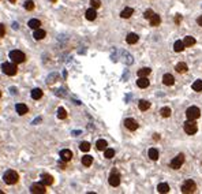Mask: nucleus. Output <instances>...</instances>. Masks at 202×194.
Segmentation results:
<instances>
[{
  "label": "nucleus",
  "instance_id": "obj_20",
  "mask_svg": "<svg viewBox=\"0 0 202 194\" xmlns=\"http://www.w3.org/2000/svg\"><path fill=\"white\" fill-rule=\"evenodd\" d=\"M175 70H176L177 72H179V74H184V72L189 70V67H187V64L184 63V62H180V63H177V64H176Z\"/></svg>",
  "mask_w": 202,
  "mask_h": 194
},
{
  "label": "nucleus",
  "instance_id": "obj_11",
  "mask_svg": "<svg viewBox=\"0 0 202 194\" xmlns=\"http://www.w3.org/2000/svg\"><path fill=\"white\" fill-rule=\"evenodd\" d=\"M60 159H61V161L68 163L73 159V152H71L70 149H63V150H60Z\"/></svg>",
  "mask_w": 202,
  "mask_h": 194
},
{
  "label": "nucleus",
  "instance_id": "obj_25",
  "mask_svg": "<svg viewBox=\"0 0 202 194\" xmlns=\"http://www.w3.org/2000/svg\"><path fill=\"white\" fill-rule=\"evenodd\" d=\"M108 146V142L105 140H98L97 142H96V148H97V150H105Z\"/></svg>",
  "mask_w": 202,
  "mask_h": 194
},
{
  "label": "nucleus",
  "instance_id": "obj_17",
  "mask_svg": "<svg viewBox=\"0 0 202 194\" xmlns=\"http://www.w3.org/2000/svg\"><path fill=\"white\" fill-rule=\"evenodd\" d=\"M85 16H86L88 21H94L96 18H97V12H96V8H89L86 12H85Z\"/></svg>",
  "mask_w": 202,
  "mask_h": 194
},
{
  "label": "nucleus",
  "instance_id": "obj_22",
  "mask_svg": "<svg viewBox=\"0 0 202 194\" xmlns=\"http://www.w3.org/2000/svg\"><path fill=\"white\" fill-rule=\"evenodd\" d=\"M132 14H134V10H132L131 7H126V8L120 12V16H122V18H124V19H127V18H130V16L132 15Z\"/></svg>",
  "mask_w": 202,
  "mask_h": 194
},
{
  "label": "nucleus",
  "instance_id": "obj_31",
  "mask_svg": "<svg viewBox=\"0 0 202 194\" xmlns=\"http://www.w3.org/2000/svg\"><path fill=\"white\" fill-rule=\"evenodd\" d=\"M152 72L149 67H142L141 70H138V77H148V75Z\"/></svg>",
  "mask_w": 202,
  "mask_h": 194
},
{
  "label": "nucleus",
  "instance_id": "obj_38",
  "mask_svg": "<svg viewBox=\"0 0 202 194\" xmlns=\"http://www.w3.org/2000/svg\"><path fill=\"white\" fill-rule=\"evenodd\" d=\"M90 6L93 7V8H100L101 7V0H90Z\"/></svg>",
  "mask_w": 202,
  "mask_h": 194
},
{
  "label": "nucleus",
  "instance_id": "obj_34",
  "mask_svg": "<svg viewBox=\"0 0 202 194\" xmlns=\"http://www.w3.org/2000/svg\"><path fill=\"white\" fill-rule=\"evenodd\" d=\"M57 118H59V119H66V118H67V111H66V108H63V107H59V109H57Z\"/></svg>",
  "mask_w": 202,
  "mask_h": 194
},
{
  "label": "nucleus",
  "instance_id": "obj_27",
  "mask_svg": "<svg viewBox=\"0 0 202 194\" xmlns=\"http://www.w3.org/2000/svg\"><path fill=\"white\" fill-rule=\"evenodd\" d=\"M149 157L152 159L153 161L159 160V150H157L156 148H150L149 149Z\"/></svg>",
  "mask_w": 202,
  "mask_h": 194
},
{
  "label": "nucleus",
  "instance_id": "obj_9",
  "mask_svg": "<svg viewBox=\"0 0 202 194\" xmlns=\"http://www.w3.org/2000/svg\"><path fill=\"white\" fill-rule=\"evenodd\" d=\"M30 193L33 194H45L47 190H45V186L43 183H33L30 186Z\"/></svg>",
  "mask_w": 202,
  "mask_h": 194
},
{
  "label": "nucleus",
  "instance_id": "obj_35",
  "mask_svg": "<svg viewBox=\"0 0 202 194\" xmlns=\"http://www.w3.org/2000/svg\"><path fill=\"white\" fill-rule=\"evenodd\" d=\"M79 149L82 152H89V150H90V144H89L88 141H83V142H81Z\"/></svg>",
  "mask_w": 202,
  "mask_h": 194
},
{
  "label": "nucleus",
  "instance_id": "obj_6",
  "mask_svg": "<svg viewBox=\"0 0 202 194\" xmlns=\"http://www.w3.org/2000/svg\"><path fill=\"white\" fill-rule=\"evenodd\" d=\"M183 163H184V155L179 153L176 157H173L172 160H171L169 165H171V168H172V169H179L183 165Z\"/></svg>",
  "mask_w": 202,
  "mask_h": 194
},
{
  "label": "nucleus",
  "instance_id": "obj_12",
  "mask_svg": "<svg viewBox=\"0 0 202 194\" xmlns=\"http://www.w3.org/2000/svg\"><path fill=\"white\" fill-rule=\"evenodd\" d=\"M55 182L53 176L49 175V174H43L41 175V183H43L44 186H52Z\"/></svg>",
  "mask_w": 202,
  "mask_h": 194
},
{
  "label": "nucleus",
  "instance_id": "obj_36",
  "mask_svg": "<svg viewBox=\"0 0 202 194\" xmlns=\"http://www.w3.org/2000/svg\"><path fill=\"white\" fill-rule=\"evenodd\" d=\"M25 8L27 11H33L34 10V2L33 0H26L25 2Z\"/></svg>",
  "mask_w": 202,
  "mask_h": 194
},
{
  "label": "nucleus",
  "instance_id": "obj_47",
  "mask_svg": "<svg viewBox=\"0 0 202 194\" xmlns=\"http://www.w3.org/2000/svg\"><path fill=\"white\" fill-rule=\"evenodd\" d=\"M0 97H2V92H0Z\"/></svg>",
  "mask_w": 202,
  "mask_h": 194
},
{
  "label": "nucleus",
  "instance_id": "obj_23",
  "mask_svg": "<svg viewBox=\"0 0 202 194\" xmlns=\"http://www.w3.org/2000/svg\"><path fill=\"white\" fill-rule=\"evenodd\" d=\"M43 95H44V92L41 90L40 88H36L32 90V99L33 100H40L41 97H43Z\"/></svg>",
  "mask_w": 202,
  "mask_h": 194
},
{
  "label": "nucleus",
  "instance_id": "obj_18",
  "mask_svg": "<svg viewBox=\"0 0 202 194\" xmlns=\"http://www.w3.org/2000/svg\"><path fill=\"white\" fill-rule=\"evenodd\" d=\"M138 40H139V37L137 33H128L127 37H126V41H127L128 44H137Z\"/></svg>",
  "mask_w": 202,
  "mask_h": 194
},
{
  "label": "nucleus",
  "instance_id": "obj_3",
  "mask_svg": "<svg viewBox=\"0 0 202 194\" xmlns=\"http://www.w3.org/2000/svg\"><path fill=\"white\" fill-rule=\"evenodd\" d=\"M10 59H11V62L14 63H23V62L26 60V55L23 53L22 51H18V49H14L10 52Z\"/></svg>",
  "mask_w": 202,
  "mask_h": 194
},
{
  "label": "nucleus",
  "instance_id": "obj_13",
  "mask_svg": "<svg viewBox=\"0 0 202 194\" xmlns=\"http://www.w3.org/2000/svg\"><path fill=\"white\" fill-rule=\"evenodd\" d=\"M149 85H150V82H149L148 77H139L138 81H137V86H138V88H141V89L148 88Z\"/></svg>",
  "mask_w": 202,
  "mask_h": 194
},
{
  "label": "nucleus",
  "instance_id": "obj_46",
  "mask_svg": "<svg viewBox=\"0 0 202 194\" xmlns=\"http://www.w3.org/2000/svg\"><path fill=\"white\" fill-rule=\"evenodd\" d=\"M0 194H3V192H2V190H0Z\"/></svg>",
  "mask_w": 202,
  "mask_h": 194
},
{
  "label": "nucleus",
  "instance_id": "obj_7",
  "mask_svg": "<svg viewBox=\"0 0 202 194\" xmlns=\"http://www.w3.org/2000/svg\"><path fill=\"white\" fill-rule=\"evenodd\" d=\"M108 182H109V185H111L112 187H118V186L120 185V174H119L116 169H112Z\"/></svg>",
  "mask_w": 202,
  "mask_h": 194
},
{
  "label": "nucleus",
  "instance_id": "obj_37",
  "mask_svg": "<svg viewBox=\"0 0 202 194\" xmlns=\"http://www.w3.org/2000/svg\"><path fill=\"white\" fill-rule=\"evenodd\" d=\"M105 159H112V157H114V156H115V150H114V149H105Z\"/></svg>",
  "mask_w": 202,
  "mask_h": 194
},
{
  "label": "nucleus",
  "instance_id": "obj_26",
  "mask_svg": "<svg viewBox=\"0 0 202 194\" xmlns=\"http://www.w3.org/2000/svg\"><path fill=\"white\" fill-rule=\"evenodd\" d=\"M138 108L141 111H148L150 108V103L148 100H141V101L138 103Z\"/></svg>",
  "mask_w": 202,
  "mask_h": 194
},
{
  "label": "nucleus",
  "instance_id": "obj_33",
  "mask_svg": "<svg viewBox=\"0 0 202 194\" xmlns=\"http://www.w3.org/2000/svg\"><path fill=\"white\" fill-rule=\"evenodd\" d=\"M191 88H193L194 92H202V81H201V79H197V81L193 84Z\"/></svg>",
  "mask_w": 202,
  "mask_h": 194
},
{
  "label": "nucleus",
  "instance_id": "obj_41",
  "mask_svg": "<svg viewBox=\"0 0 202 194\" xmlns=\"http://www.w3.org/2000/svg\"><path fill=\"white\" fill-rule=\"evenodd\" d=\"M182 19H183V16L180 15V14H177V15L175 16V23H176V25H179V23L182 22Z\"/></svg>",
  "mask_w": 202,
  "mask_h": 194
},
{
  "label": "nucleus",
  "instance_id": "obj_5",
  "mask_svg": "<svg viewBox=\"0 0 202 194\" xmlns=\"http://www.w3.org/2000/svg\"><path fill=\"white\" fill-rule=\"evenodd\" d=\"M186 116H187V119L189 120H197L198 118L201 116V111L198 107H189L186 111Z\"/></svg>",
  "mask_w": 202,
  "mask_h": 194
},
{
  "label": "nucleus",
  "instance_id": "obj_30",
  "mask_svg": "<svg viewBox=\"0 0 202 194\" xmlns=\"http://www.w3.org/2000/svg\"><path fill=\"white\" fill-rule=\"evenodd\" d=\"M183 49H184L183 41H180V40L175 41V44H173V51H175V52H182Z\"/></svg>",
  "mask_w": 202,
  "mask_h": 194
},
{
  "label": "nucleus",
  "instance_id": "obj_45",
  "mask_svg": "<svg viewBox=\"0 0 202 194\" xmlns=\"http://www.w3.org/2000/svg\"><path fill=\"white\" fill-rule=\"evenodd\" d=\"M51 2H53V3H55V2H57V0H51Z\"/></svg>",
  "mask_w": 202,
  "mask_h": 194
},
{
  "label": "nucleus",
  "instance_id": "obj_42",
  "mask_svg": "<svg viewBox=\"0 0 202 194\" xmlns=\"http://www.w3.org/2000/svg\"><path fill=\"white\" fill-rule=\"evenodd\" d=\"M197 23H198L200 26H202V15H201V16H198V18H197Z\"/></svg>",
  "mask_w": 202,
  "mask_h": 194
},
{
  "label": "nucleus",
  "instance_id": "obj_1",
  "mask_svg": "<svg viewBox=\"0 0 202 194\" xmlns=\"http://www.w3.org/2000/svg\"><path fill=\"white\" fill-rule=\"evenodd\" d=\"M3 181H4L6 185H15V183L19 181V175H18V172L14 171V169H8V171H6L4 175H3Z\"/></svg>",
  "mask_w": 202,
  "mask_h": 194
},
{
  "label": "nucleus",
  "instance_id": "obj_40",
  "mask_svg": "<svg viewBox=\"0 0 202 194\" xmlns=\"http://www.w3.org/2000/svg\"><path fill=\"white\" fill-rule=\"evenodd\" d=\"M6 36V26L3 23H0V39Z\"/></svg>",
  "mask_w": 202,
  "mask_h": 194
},
{
  "label": "nucleus",
  "instance_id": "obj_15",
  "mask_svg": "<svg viewBox=\"0 0 202 194\" xmlns=\"http://www.w3.org/2000/svg\"><path fill=\"white\" fill-rule=\"evenodd\" d=\"M163 82H164V85H167V86H172L175 84V78H173L172 74H164Z\"/></svg>",
  "mask_w": 202,
  "mask_h": 194
},
{
  "label": "nucleus",
  "instance_id": "obj_43",
  "mask_svg": "<svg viewBox=\"0 0 202 194\" xmlns=\"http://www.w3.org/2000/svg\"><path fill=\"white\" fill-rule=\"evenodd\" d=\"M153 138H155V141H159L160 140V136H159V134H155V137H153Z\"/></svg>",
  "mask_w": 202,
  "mask_h": 194
},
{
  "label": "nucleus",
  "instance_id": "obj_44",
  "mask_svg": "<svg viewBox=\"0 0 202 194\" xmlns=\"http://www.w3.org/2000/svg\"><path fill=\"white\" fill-rule=\"evenodd\" d=\"M8 2H10V3H15L16 0H8Z\"/></svg>",
  "mask_w": 202,
  "mask_h": 194
},
{
  "label": "nucleus",
  "instance_id": "obj_16",
  "mask_svg": "<svg viewBox=\"0 0 202 194\" xmlns=\"http://www.w3.org/2000/svg\"><path fill=\"white\" fill-rule=\"evenodd\" d=\"M149 22H150V26L156 27V26H159L160 23H161V18H160V15H159V14H153V15H152V18L149 19Z\"/></svg>",
  "mask_w": 202,
  "mask_h": 194
},
{
  "label": "nucleus",
  "instance_id": "obj_14",
  "mask_svg": "<svg viewBox=\"0 0 202 194\" xmlns=\"http://www.w3.org/2000/svg\"><path fill=\"white\" fill-rule=\"evenodd\" d=\"M45 36H47V32H45L44 29H40V27L34 30V34H33L34 39L38 40V41H40V40H44V39H45Z\"/></svg>",
  "mask_w": 202,
  "mask_h": 194
},
{
  "label": "nucleus",
  "instance_id": "obj_39",
  "mask_svg": "<svg viewBox=\"0 0 202 194\" xmlns=\"http://www.w3.org/2000/svg\"><path fill=\"white\" fill-rule=\"evenodd\" d=\"M153 14H155V12H153V10H146V11L145 12H143V18H145V19H150V18H152V15H153Z\"/></svg>",
  "mask_w": 202,
  "mask_h": 194
},
{
  "label": "nucleus",
  "instance_id": "obj_2",
  "mask_svg": "<svg viewBox=\"0 0 202 194\" xmlns=\"http://www.w3.org/2000/svg\"><path fill=\"white\" fill-rule=\"evenodd\" d=\"M2 70L6 75L12 77V75H15L18 72V67H16V63H14V62H4L2 64Z\"/></svg>",
  "mask_w": 202,
  "mask_h": 194
},
{
  "label": "nucleus",
  "instance_id": "obj_10",
  "mask_svg": "<svg viewBox=\"0 0 202 194\" xmlns=\"http://www.w3.org/2000/svg\"><path fill=\"white\" fill-rule=\"evenodd\" d=\"M124 126H126V129H128L130 131H135L139 127V124L135 119H132V118H127V119L124 120Z\"/></svg>",
  "mask_w": 202,
  "mask_h": 194
},
{
  "label": "nucleus",
  "instance_id": "obj_28",
  "mask_svg": "<svg viewBox=\"0 0 202 194\" xmlns=\"http://www.w3.org/2000/svg\"><path fill=\"white\" fill-rule=\"evenodd\" d=\"M27 25H29V27H30V29L36 30V29H38V27L41 26V22H40L38 19H30V21H29V23H27Z\"/></svg>",
  "mask_w": 202,
  "mask_h": 194
},
{
  "label": "nucleus",
  "instance_id": "obj_32",
  "mask_svg": "<svg viewBox=\"0 0 202 194\" xmlns=\"http://www.w3.org/2000/svg\"><path fill=\"white\" fill-rule=\"evenodd\" d=\"M160 113H161L163 118H169L171 113H172V111H171L169 107H164V108L160 109Z\"/></svg>",
  "mask_w": 202,
  "mask_h": 194
},
{
  "label": "nucleus",
  "instance_id": "obj_19",
  "mask_svg": "<svg viewBox=\"0 0 202 194\" xmlns=\"http://www.w3.org/2000/svg\"><path fill=\"white\" fill-rule=\"evenodd\" d=\"M15 109H16V112H18L19 115H26L27 111H29L27 105H25V104H16V105H15Z\"/></svg>",
  "mask_w": 202,
  "mask_h": 194
},
{
  "label": "nucleus",
  "instance_id": "obj_4",
  "mask_svg": "<svg viewBox=\"0 0 202 194\" xmlns=\"http://www.w3.org/2000/svg\"><path fill=\"white\" fill-rule=\"evenodd\" d=\"M195 190H197V185L193 179H187L182 185V193H184V194H191L195 192Z\"/></svg>",
  "mask_w": 202,
  "mask_h": 194
},
{
  "label": "nucleus",
  "instance_id": "obj_8",
  "mask_svg": "<svg viewBox=\"0 0 202 194\" xmlns=\"http://www.w3.org/2000/svg\"><path fill=\"white\" fill-rule=\"evenodd\" d=\"M184 131H186V134H189V136H193V134H195L197 131H198L197 123L194 122V120H187V122L184 123Z\"/></svg>",
  "mask_w": 202,
  "mask_h": 194
},
{
  "label": "nucleus",
  "instance_id": "obj_24",
  "mask_svg": "<svg viewBox=\"0 0 202 194\" xmlns=\"http://www.w3.org/2000/svg\"><path fill=\"white\" fill-rule=\"evenodd\" d=\"M82 164H83L85 167H90V165L93 164V157H92L90 155H85L83 157H82Z\"/></svg>",
  "mask_w": 202,
  "mask_h": 194
},
{
  "label": "nucleus",
  "instance_id": "obj_29",
  "mask_svg": "<svg viewBox=\"0 0 202 194\" xmlns=\"http://www.w3.org/2000/svg\"><path fill=\"white\" fill-rule=\"evenodd\" d=\"M157 192L159 193H168L169 192V185L168 183H160L157 186Z\"/></svg>",
  "mask_w": 202,
  "mask_h": 194
},
{
  "label": "nucleus",
  "instance_id": "obj_21",
  "mask_svg": "<svg viewBox=\"0 0 202 194\" xmlns=\"http://www.w3.org/2000/svg\"><path fill=\"white\" fill-rule=\"evenodd\" d=\"M195 39H194L193 36H186L184 37V40H183V44H184V47H193V45H195Z\"/></svg>",
  "mask_w": 202,
  "mask_h": 194
}]
</instances>
